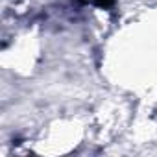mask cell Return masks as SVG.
<instances>
[{
	"label": "cell",
	"mask_w": 157,
	"mask_h": 157,
	"mask_svg": "<svg viewBox=\"0 0 157 157\" xmlns=\"http://www.w3.org/2000/svg\"><path fill=\"white\" fill-rule=\"evenodd\" d=\"M91 2L96 4V6H100V8H109L113 4V0H91Z\"/></svg>",
	"instance_id": "obj_1"
}]
</instances>
